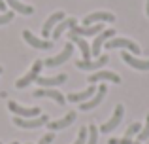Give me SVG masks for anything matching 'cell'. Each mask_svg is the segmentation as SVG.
I'll return each mask as SVG.
<instances>
[{
  "mask_svg": "<svg viewBox=\"0 0 149 144\" xmlns=\"http://www.w3.org/2000/svg\"><path fill=\"white\" fill-rule=\"evenodd\" d=\"M106 48L108 49H115V48H125V49H128V53H132V55H138L140 53V46L138 44H134L132 40H128V38H109L108 42H106Z\"/></svg>",
  "mask_w": 149,
  "mask_h": 144,
  "instance_id": "6da1fadb",
  "label": "cell"
},
{
  "mask_svg": "<svg viewBox=\"0 0 149 144\" xmlns=\"http://www.w3.org/2000/svg\"><path fill=\"white\" fill-rule=\"evenodd\" d=\"M42 67H44V63H42V61H34L32 68H30V70L26 72L25 76L21 78V80L15 81V87H17V89H25V87H29V85L32 84L34 80H38V74H40Z\"/></svg>",
  "mask_w": 149,
  "mask_h": 144,
  "instance_id": "7a4b0ae2",
  "label": "cell"
},
{
  "mask_svg": "<svg viewBox=\"0 0 149 144\" xmlns=\"http://www.w3.org/2000/svg\"><path fill=\"white\" fill-rule=\"evenodd\" d=\"M47 116L45 114H40L38 118H34V119H30V118H17L15 116L13 118V123L17 127H23V129H36V127H42V125H45L47 123Z\"/></svg>",
  "mask_w": 149,
  "mask_h": 144,
  "instance_id": "3957f363",
  "label": "cell"
},
{
  "mask_svg": "<svg viewBox=\"0 0 149 144\" xmlns=\"http://www.w3.org/2000/svg\"><path fill=\"white\" fill-rule=\"evenodd\" d=\"M72 53H74V46L72 44H66L64 46V49H62L58 55H55V57H51V59H45L44 61V65L45 67H58V65H62V63H66V61L72 57Z\"/></svg>",
  "mask_w": 149,
  "mask_h": 144,
  "instance_id": "277c9868",
  "label": "cell"
},
{
  "mask_svg": "<svg viewBox=\"0 0 149 144\" xmlns=\"http://www.w3.org/2000/svg\"><path fill=\"white\" fill-rule=\"evenodd\" d=\"M123 114H125L123 104H117L115 110H113V116H111V118H109L108 122L104 123V125L100 127V131H102V133H111V131H113V129H115V127L121 123V119H123Z\"/></svg>",
  "mask_w": 149,
  "mask_h": 144,
  "instance_id": "5b68a950",
  "label": "cell"
},
{
  "mask_svg": "<svg viewBox=\"0 0 149 144\" xmlns=\"http://www.w3.org/2000/svg\"><path fill=\"white\" fill-rule=\"evenodd\" d=\"M8 108H10L17 118H34V116H40V110H38V108H26V106H23V104L13 103V100L8 103Z\"/></svg>",
  "mask_w": 149,
  "mask_h": 144,
  "instance_id": "8992f818",
  "label": "cell"
},
{
  "mask_svg": "<svg viewBox=\"0 0 149 144\" xmlns=\"http://www.w3.org/2000/svg\"><path fill=\"white\" fill-rule=\"evenodd\" d=\"M104 21H108V23L115 21V15L109 13V11H95V13H89L87 17L83 19V27L96 25V23H104Z\"/></svg>",
  "mask_w": 149,
  "mask_h": 144,
  "instance_id": "52a82bcc",
  "label": "cell"
},
{
  "mask_svg": "<svg viewBox=\"0 0 149 144\" xmlns=\"http://www.w3.org/2000/svg\"><path fill=\"white\" fill-rule=\"evenodd\" d=\"M106 91H108V87H106L104 84L100 85V87H96V93L91 97L89 100H85V103H81L79 104V108L81 110H91V108H95V106H98V104L102 103V99L106 97Z\"/></svg>",
  "mask_w": 149,
  "mask_h": 144,
  "instance_id": "ba28073f",
  "label": "cell"
},
{
  "mask_svg": "<svg viewBox=\"0 0 149 144\" xmlns=\"http://www.w3.org/2000/svg\"><path fill=\"white\" fill-rule=\"evenodd\" d=\"M62 19H66V15H64V11H55V13H51L49 17H47V21L44 23V27H42V34H44L45 38L49 36L51 32H53V29L58 25V23L62 21Z\"/></svg>",
  "mask_w": 149,
  "mask_h": 144,
  "instance_id": "9c48e42d",
  "label": "cell"
},
{
  "mask_svg": "<svg viewBox=\"0 0 149 144\" xmlns=\"http://www.w3.org/2000/svg\"><path fill=\"white\" fill-rule=\"evenodd\" d=\"M104 30V25L102 23H96V25H87V27H72L70 32L72 34H77V36H96Z\"/></svg>",
  "mask_w": 149,
  "mask_h": 144,
  "instance_id": "30bf717a",
  "label": "cell"
},
{
  "mask_svg": "<svg viewBox=\"0 0 149 144\" xmlns=\"http://www.w3.org/2000/svg\"><path fill=\"white\" fill-rule=\"evenodd\" d=\"M113 36H115V30H113V29L102 30L100 34H96L95 42H93V48H91V55H98V53H100V48L109 40V38H113Z\"/></svg>",
  "mask_w": 149,
  "mask_h": 144,
  "instance_id": "8fae6325",
  "label": "cell"
},
{
  "mask_svg": "<svg viewBox=\"0 0 149 144\" xmlns=\"http://www.w3.org/2000/svg\"><path fill=\"white\" fill-rule=\"evenodd\" d=\"M108 61H109V57L108 55H100L98 59H95V61H77L76 63V67L77 68H81V70H96V68H102L104 65H108Z\"/></svg>",
  "mask_w": 149,
  "mask_h": 144,
  "instance_id": "7c38bea8",
  "label": "cell"
},
{
  "mask_svg": "<svg viewBox=\"0 0 149 144\" xmlns=\"http://www.w3.org/2000/svg\"><path fill=\"white\" fill-rule=\"evenodd\" d=\"M121 59H123L128 67L136 68V70H149V59H138V57H134L132 53H128V51H125Z\"/></svg>",
  "mask_w": 149,
  "mask_h": 144,
  "instance_id": "4fadbf2b",
  "label": "cell"
},
{
  "mask_svg": "<svg viewBox=\"0 0 149 144\" xmlns=\"http://www.w3.org/2000/svg\"><path fill=\"white\" fill-rule=\"evenodd\" d=\"M23 38L26 40V44H30L32 48H36V49H49L51 46H53L49 40H42V38L34 36L30 30H25V32H23Z\"/></svg>",
  "mask_w": 149,
  "mask_h": 144,
  "instance_id": "5bb4252c",
  "label": "cell"
},
{
  "mask_svg": "<svg viewBox=\"0 0 149 144\" xmlns=\"http://www.w3.org/2000/svg\"><path fill=\"white\" fill-rule=\"evenodd\" d=\"M34 97H47V99H53L57 104H64L66 103V97L62 95L58 89H38V91H34Z\"/></svg>",
  "mask_w": 149,
  "mask_h": 144,
  "instance_id": "9a60e30c",
  "label": "cell"
},
{
  "mask_svg": "<svg viewBox=\"0 0 149 144\" xmlns=\"http://www.w3.org/2000/svg\"><path fill=\"white\" fill-rule=\"evenodd\" d=\"M113 81V84H119L121 81V78H119V74H115V72H108V70H100V72H96V74H91L89 76V81L91 84H96V81Z\"/></svg>",
  "mask_w": 149,
  "mask_h": 144,
  "instance_id": "2e32d148",
  "label": "cell"
},
{
  "mask_svg": "<svg viewBox=\"0 0 149 144\" xmlns=\"http://www.w3.org/2000/svg\"><path fill=\"white\" fill-rule=\"evenodd\" d=\"M95 93H96V87L91 85V87L83 89V91H79V93H70V95L66 97V100H70V103H85V100H89Z\"/></svg>",
  "mask_w": 149,
  "mask_h": 144,
  "instance_id": "e0dca14e",
  "label": "cell"
},
{
  "mask_svg": "<svg viewBox=\"0 0 149 144\" xmlns=\"http://www.w3.org/2000/svg\"><path fill=\"white\" fill-rule=\"evenodd\" d=\"M66 78H68L66 74H57V76H49V78H45V76H38V84H40L42 87H57V85L64 84Z\"/></svg>",
  "mask_w": 149,
  "mask_h": 144,
  "instance_id": "ac0fdd59",
  "label": "cell"
},
{
  "mask_svg": "<svg viewBox=\"0 0 149 144\" xmlns=\"http://www.w3.org/2000/svg\"><path fill=\"white\" fill-rule=\"evenodd\" d=\"M74 119H76V112H68L62 119H55V122H49V129L51 131H58V129H64V127L72 125Z\"/></svg>",
  "mask_w": 149,
  "mask_h": 144,
  "instance_id": "d6986e66",
  "label": "cell"
},
{
  "mask_svg": "<svg viewBox=\"0 0 149 144\" xmlns=\"http://www.w3.org/2000/svg\"><path fill=\"white\" fill-rule=\"evenodd\" d=\"M72 27H76V19H74V17L62 19V21L53 29V32H51V34H53V40H58V38L62 36V32H64L66 29H72Z\"/></svg>",
  "mask_w": 149,
  "mask_h": 144,
  "instance_id": "ffe728a7",
  "label": "cell"
},
{
  "mask_svg": "<svg viewBox=\"0 0 149 144\" xmlns=\"http://www.w3.org/2000/svg\"><path fill=\"white\" fill-rule=\"evenodd\" d=\"M70 40H72L74 44H77V48L81 49L83 61H89V59H91V48H89V44L83 40V36H77V34H72V32H70Z\"/></svg>",
  "mask_w": 149,
  "mask_h": 144,
  "instance_id": "44dd1931",
  "label": "cell"
},
{
  "mask_svg": "<svg viewBox=\"0 0 149 144\" xmlns=\"http://www.w3.org/2000/svg\"><path fill=\"white\" fill-rule=\"evenodd\" d=\"M6 4H10L11 10L17 11V13H23V15L34 13V8H32V6H29V4H23V2H19V0H6Z\"/></svg>",
  "mask_w": 149,
  "mask_h": 144,
  "instance_id": "7402d4cb",
  "label": "cell"
},
{
  "mask_svg": "<svg viewBox=\"0 0 149 144\" xmlns=\"http://www.w3.org/2000/svg\"><path fill=\"white\" fill-rule=\"evenodd\" d=\"M87 142L85 144H96L98 142V129H96V125H89L87 127Z\"/></svg>",
  "mask_w": 149,
  "mask_h": 144,
  "instance_id": "603a6c76",
  "label": "cell"
},
{
  "mask_svg": "<svg viewBox=\"0 0 149 144\" xmlns=\"http://www.w3.org/2000/svg\"><path fill=\"white\" fill-rule=\"evenodd\" d=\"M147 138H149V114L146 118V125H143L142 131L138 133V142H143V140H147Z\"/></svg>",
  "mask_w": 149,
  "mask_h": 144,
  "instance_id": "cb8c5ba5",
  "label": "cell"
},
{
  "mask_svg": "<svg viewBox=\"0 0 149 144\" xmlns=\"http://www.w3.org/2000/svg\"><path fill=\"white\" fill-rule=\"evenodd\" d=\"M140 131H142V125H140L138 122H134L132 125H128V129H127V133H125V137H128V138H132L134 135H138Z\"/></svg>",
  "mask_w": 149,
  "mask_h": 144,
  "instance_id": "d4e9b609",
  "label": "cell"
},
{
  "mask_svg": "<svg viewBox=\"0 0 149 144\" xmlns=\"http://www.w3.org/2000/svg\"><path fill=\"white\" fill-rule=\"evenodd\" d=\"M87 133H89L87 127H81L79 133H77V138H76V142H74V144H85V142H87Z\"/></svg>",
  "mask_w": 149,
  "mask_h": 144,
  "instance_id": "484cf974",
  "label": "cell"
},
{
  "mask_svg": "<svg viewBox=\"0 0 149 144\" xmlns=\"http://www.w3.org/2000/svg\"><path fill=\"white\" fill-rule=\"evenodd\" d=\"M11 19H13V13L11 11H4V13H0V25H8Z\"/></svg>",
  "mask_w": 149,
  "mask_h": 144,
  "instance_id": "4316f807",
  "label": "cell"
},
{
  "mask_svg": "<svg viewBox=\"0 0 149 144\" xmlns=\"http://www.w3.org/2000/svg\"><path fill=\"white\" fill-rule=\"evenodd\" d=\"M53 138H55V135L53 133H47V135H44V137H42V140L38 142V144H51V142H53Z\"/></svg>",
  "mask_w": 149,
  "mask_h": 144,
  "instance_id": "83f0119b",
  "label": "cell"
},
{
  "mask_svg": "<svg viewBox=\"0 0 149 144\" xmlns=\"http://www.w3.org/2000/svg\"><path fill=\"white\" fill-rule=\"evenodd\" d=\"M119 144H132V138H128V137H123L119 140Z\"/></svg>",
  "mask_w": 149,
  "mask_h": 144,
  "instance_id": "f1b7e54d",
  "label": "cell"
},
{
  "mask_svg": "<svg viewBox=\"0 0 149 144\" xmlns=\"http://www.w3.org/2000/svg\"><path fill=\"white\" fill-rule=\"evenodd\" d=\"M4 10H6V0H0V11L4 13Z\"/></svg>",
  "mask_w": 149,
  "mask_h": 144,
  "instance_id": "f546056e",
  "label": "cell"
},
{
  "mask_svg": "<svg viewBox=\"0 0 149 144\" xmlns=\"http://www.w3.org/2000/svg\"><path fill=\"white\" fill-rule=\"evenodd\" d=\"M108 144H119V140H117V138H109Z\"/></svg>",
  "mask_w": 149,
  "mask_h": 144,
  "instance_id": "4dcf8cb0",
  "label": "cell"
},
{
  "mask_svg": "<svg viewBox=\"0 0 149 144\" xmlns=\"http://www.w3.org/2000/svg\"><path fill=\"white\" fill-rule=\"evenodd\" d=\"M146 13L149 15V0H147V4H146Z\"/></svg>",
  "mask_w": 149,
  "mask_h": 144,
  "instance_id": "1f68e13d",
  "label": "cell"
},
{
  "mask_svg": "<svg viewBox=\"0 0 149 144\" xmlns=\"http://www.w3.org/2000/svg\"><path fill=\"white\" fill-rule=\"evenodd\" d=\"M132 144H142V142H132Z\"/></svg>",
  "mask_w": 149,
  "mask_h": 144,
  "instance_id": "d6a6232c",
  "label": "cell"
},
{
  "mask_svg": "<svg viewBox=\"0 0 149 144\" xmlns=\"http://www.w3.org/2000/svg\"><path fill=\"white\" fill-rule=\"evenodd\" d=\"M0 74H2V67H0Z\"/></svg>",
  "mask_w": 149,
  "mask_h": 144,
  "instance_id": "836d02e7",
  "label": "cell"
},
{
  "mask_svg": "<svg viewBox=\"0 0 149 144\" xmlns=\"http://www.w3.org/2000/svg\"><path fill=\"white\" fill-rule=\"evenodd\" d=\"M11 144H19V142H11Z\"/></svg>",
  "mask_w": 149,
  "mask_h": 144,
  "instance_id": "e575fe53",
  "label": "cell"
},
{
  "mask_svg": "<svg viewBox=\"0 0 149 144\" xmlns=\"http://www.w3.org/2000/svg\"><path fill=\"white\" fill-rule=\"evenodd\" d=\"M0 144H2V142H0Z\"/></svg>",
  "mask_w": 149,
  "mask_h": 144,
  "instance_id": "d590c367",
  "label": "cell"
}]
</instances>
